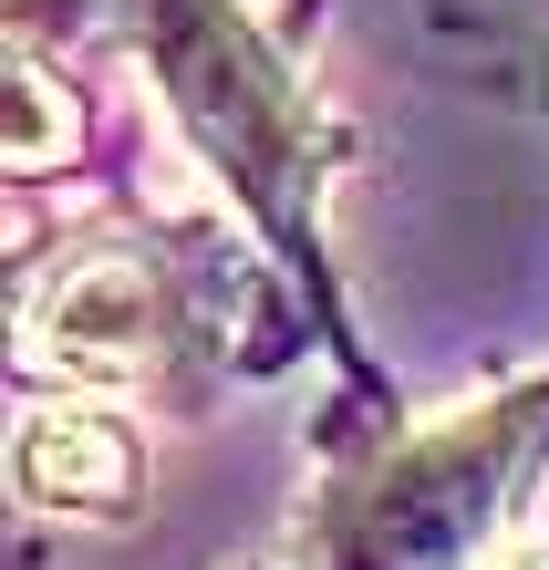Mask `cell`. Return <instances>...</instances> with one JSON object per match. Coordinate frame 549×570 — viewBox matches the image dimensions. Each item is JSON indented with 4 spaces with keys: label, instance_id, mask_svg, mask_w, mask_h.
<instances>
[{
    "label": "cell",
    "instance_id": "1",
    "mask_svg": "<svg viewBox=\"0 0 549 570\" xmlns=\"http://www.w3.org/2000/svg\"><path fill=\"white\" fill-rule=\"evenodd\" d=\"M125 31L146 52V83L197 177H218V197L259 228V249L281 259L312 301V332L342 343V291L322 259V187H332V115L322 94L291 73V52L259 31L249 0H125Z\"/></svg>",
    "mask_w": 549,
    "mask_h": 570
},
{
    "label": "cell",
    "instance_id": "2",
    "mask_svg": "<svg viewBox=\"0 0 549 570\" xmlns=\"http://www.w3.org/2000/svg\"><path fill=\"white\" fill-rule=\"evenodd\" d=\"M549 466V363L457 415H373L322 466L281 570H498Z\"/></svg>",
    "mask_w": 549,
    "mask_h": 570
},
{
    "label": "cell",
    "instance_id": "3",
    "mask_svg": "<svg viewBox=\"0 0 549 570\" xmlns=\"http://www.w3.org/2000/svg\"><path fill=\"white\" fill-rule=\"evenodd\" d=\"M208 353L218 322L156 228H94L62 249V271L21 291V374L52 394H105V405L197 394Z\"/></svg>",
    "mask_w": 549,
    "mask_h": 570
},
{
    "label": "cell",
    "instance_id": "4",
    "mask_svg": "<svg viewBox=\"0 0 549 570\" xmlns=\"http://www.w3.org/2000/svg\"><path fill=\"white\" fill-rule=\"evenodd\" d=\"M11 488H21V509L135 519L146 509V425L105 394H42L11 425Z\"/></svg>",
    "mask_w": 549,
    "mask_h": 570
},
{
    "label": "cell",
    "instance_id": "5",
    "mask_svg": "<svg viewBox=\"0 0 549 570\" xmlns=\"http://www.w3.org/2000/svg\"><path fill=\"white\" fill-rule=\"evenodd\" d=\"M62 156H84V105H62L42 42L11 31V166L21 177H52Z\"/></svg>",
    "mask_w": 549,
    "mask_h": 570
},
{
    "label": "cell",
    "instance_id": "6",
    "mask_svg": "<svg viewBox=\"0 0 549 570\" xmlns=\"http://www.w3.org/2000/svg\"><path fill=\"white\" fill-rule=\"evenodd\" d=\"M498 570H549V550H508V560H498Z\"/></svg>",
    "mask_w": 549,
    "mask_h": 570
}]
</instances>
